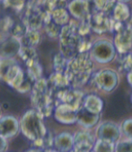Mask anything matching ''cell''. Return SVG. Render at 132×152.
<instances>
[{
	"mask_svg": "<svg viewBox=\"0 0 132 152\" xmlns=\"http://www.w3.org/2000/svg\"><path fill=\"white\" fill-rule=\"evenodd\" d=\"M93 70V58H91L90 51H88L79 53L70 59L65 75L69 80L70 87L77 89L88 82Z\"/></svg>",
	"mask_w": 132,
	"mask_h": 152,
	"instance_id": "6da1fadb",
	"label": "cell"
},
{
	"mask_svg": "<svg viewBox=\"0 0 132 152\" xmlns=\"http://www.w3.org/2000/svg\"><path fill=\"white\" fill-rule=\"evenodd\" d=\"M83 36L78 31V23L70 22L62 27L59 36L60 53L69 60L80 53V46Z\"/></svg>",
	"mask_w": 132,
	"mask_h": 152,
	"instance_id": "7a4b0ae2",
	"label": "cell"
},
{
	"mask_svg": "<svg viewBox=\"0 0 132 152\" xmlns=\"http://www.w3.org/2000/svg\"><path fill=\"white\" fill-rule=\"evenodd\" d=\"M31 103L43 117H48L52 113L56 107L50 93L48 80L42 77L34 82L31 88Z\"/></svg>",
	"mask_w": 132,
	"mask_h": 152,
	"instance_id": "3957f363",
	"label": "cell"
},
{
	"mask_svg": "<svg viewBox=\"0 0 132 152\" xmlns=\"http://www.w3.org/2000/svg\"><path fill=\"white\" fill-rule=\"evenodd\" d=\"M43 116L36 110H29L20 121V130L31 141L43 139L48 131L43 124Z\"/></svg>",
	"mask_w": 132,
	"mask_h": 152,
	"instance_id": "277c9868",
	"label": "cell"
},
{
	"mask_svg": "<svg viewBox=\"0 0 132 152\" xmlns=\"http://www.w3.org/2000/svg\"><path fill=\"white\" fill-rule=\"evenodd\" d=\"M114 46L120 54L132 50V27L129 23L116 22L114 27Z\"/></svg>",
	"mask_w": 132,
	"mask_h": 152,
	"instance_id": "5b68a950",
	"label": "cell"
},
{
	"mask_svg": "<svg viewBox=\"0 0 132 152\" xmlns=\"http://www.w3.org/2000/svg\"><path fill=\"white\" fill-rule=\"evenodd\" d=\"M117 50L114 44L107 40H99L93 43L90 50L91 58L101 64L109 63L116 57Z\"/></svg>",
	"mask_w": 132,
	"mask_h": 152,
	"instance_id": "8992f818",
	"label": "cell"
},
{
	"mask_svg": "<svg viewBox=\"0 0 132 152\" xmlns=\"http://www.w3.org/2000/svg\"><path fill=\"white\" fill-rule=\"evenodd\" d=\"M88 23L92 31L102 34L107 32H113L116 21L109 14L95 11L91 14Z\"/></svg>",
	"mask_w": 132,
	"mask_h": 152,
	"instance_id": "52a82bcc",
	"label": "cell"
},
{
	"mask_svg": "<svg viewBox=\"0 0 132 152\" xmlns=\"http://www.w3.org/2000/svg\"><path fill=\"white\" fill-rule=\"evenodd\" d=\"M94 84L105 92H112L119 84V76L112 69H104L95 75Z\"/></svg>",
	"mask_w": 132,
	"mask_h": 152,
	"instance_id": "ba28073f",
	"label": "cell"
},
{
	"mask_svg": "<svg viewBox=\"0 0 132 152\" xmlns=\"http://www.w3.org/2000/svg\"><path fill=\"white\" fill-rule=\"evenodd\" d=\"M120 127L112 121H104L98 126L96 130V138L99 140H104L116 144L120 137Z\"/></svg>",
	"mask_w": 132,
	"mask_h": 152,
	"instance_id": "9c48e42d",
	"label": "cell"
},
{
	"mask_svg": "<svg viewBox=\"0 0 132 152\" xmlns=\"http://www.w3.org/2000/svg\"><path fill=\"white\" fill-rule=\"evenodd\" d=\"M54 118L62 124L70 125L77 123V111L67 104H61L55 107Z\"/></svg>",
	"mask_w": 132,
	"mask_h": 152,
	"instance_id": "30bf717a",
	"label": "cell"
},
{
	"mask_svg": "<svg viewBox=\"0 0 132 152\" xmlns=\"http://www.w3.org/2000/svg\"><path fill=\"white\" fill-rule=\"evenodd\" d=\"M20 129V124L14 116L0 117V136L4 139L15 137Z\"/></svg>",
	"mask_w": 132,
	"mask_h": 152,
	"instance_id": "8fae6325",
	"label": "cell"
},
{
	"mask_svg": "<svg viewBox=\"0 0 132 152\" xmlns=\"http://www.w3.org/2000/svg\"><path fill=\"white\" fill-rule=\"evenodd\" d=\"M68 7L69 12L80 22L87 21L92 14L88 1H72L69 4Z\"/></svg>",
	"mask_w": 132,
	"mask_h": 152,
	"instance_id": "7c38bea8",
	"label": "cell"
},
{
	"mask_svg": "<svg viewBox=\"0 0 132 152\" xmlns=\"http://www.w3.org/2000/svg\"><path fill=\"white\" fill-rule=\"evenodd\" d=\"M94 144V139L88 132H79L74 136V149L91 152L93 149Z\"/></svg>",
	"mask_w": 132,
	"mask_h": 152,
	"instance_id": "4fadbf2b",
	"label": "cell"
},
{
	"mask_svg": "<svg viewBox=\"0 0 132 152\" xmlns=\"http://www.w3.org/2000/svg\"><path fill=\"white\" fill-rule=\"evenodd\" d=\"M48 85L50 88V96H54L55 94L60 92V91L70 87L69 80L65 74L54 72L50 75V78L48 79Z\"/></svg>",
	"mask_w": 132,
	"mask_h": 152,
	"instance_id": "5bb4252c",
	"label": "cell"
},
{
	"mask_svg": "<svg viewBox=\"0 0 132 152\" xmlns=\"http://www.w3.org/2000/svg\"><path fill=\"white\" fill-rule=\"evenodd\" d=\"M22 47L21 42L14 37L7 38L0 44V58H12L15 55L19 53Z\"/></svg>",
	"mask_w": 132,
	"mask_h": 152,
	"instance_id": "9a60e30c",
	"label": "cell"
},
{
	"mask_svg": "<svg viewBox=\"0 0 132 152\" xmlns=\"http://www.w3.org/2000/svg\"><path fill=\"white\" fill-rule=\"evenodd\" d=\"M53 146L59 152H70L74 148V136L69 132H62L54 138Z\"/></svg>",
	"mask_w": 132,
	"mask_h": 152,
	"instance_id": "2e32d148",
	"label": "cell"
},
{
	"mask_svg": "<svg viewBox=\"0 0 132 152\" xmlns=\"http://www.w3.org/2000/svg\"><path fill=\"white\" fill-rule=\"evenodd\" d=\"M99 120H100V115L93 114L85 109L83 106L77 111V123L84 128L90 129L95 126Z\"/></svg>",
	"mask_w": 132,
	"mask_h": 152,
	"instance_id": "e0dca14e",
	"label": "cell"
},
{
	"mask_svg": "<svg viewBox=\"0 0 132 152\" xmlns=\"http://www.w3.org/2000/svg\"><path fill=\"white\" fill-rule=\"evenodd\" d=\"M85 109L93 114H99L102 113L104 108V101L98 96L95 95H89L85 96L83 105Z\"/></svg>",
	"mask_w": 132,
	"mask_h": 152,
	"instance_id": "ac0fdd59",
	"label": "cell"
},
{
	"mask_svg": "<svg viewBox=\"0 0 132 152\" xmlns=\"http://www.w3.org/2000/svg\"><path fill=\"white\" fill-rule=\"evenodd\" d=\"M131 12L128 6L121 1L117 2L113 12H112V18L118 23H124L130 17Z\"/></svg>",
	"mask_w": 132,
	"mask_h": 152,
	"instance_id": "d6986e66",
	"label": "cell"
},
{
	"mask_svg": "<svg viewBox=\"0 0 132 152\" xmlns=\"http://www.w3.org/2000/svg\"><path fill=\"white\" fill-rule=\"evenodd\" d=\"M52 21L58 25L64 27L68 25L69 22V12L66 8H56L51 12Z\"/></svg>",
	"mask_w": 132,
	"mask_h": 152,
	"instance_id": "ffe728a7",
	"label": "cell"
},
{
	"mask_svg": "<svg viewBox=\"0 0 132 152\" xmlns=\"http://www.w3.org/2000/svg\"><path fill=\"white\" fill-rule=\"evenodd\" d=\"M41 40V35L39 31H34V30H28L25 36L20 41L22 46L34 48L37 44H39Z\"/></svg>",
	"mask_w": 132,
	"mask_h": 152,
	"instance_id": "44dd1931",
	"label": "cell"
},
{
	"mask_svg": "<svg viewBox=\"0 0 132 152\" xmlns=\"http://www.w3.org/2000/svg\"><path fill=\"white\" fill-rule=\"evenodd\" d=\"M18 55L20 58L25 62V64H29L32 61H35L38 60V55L36 52V50L34 48H31V47H25L22 46Z\"/></svg>",
	"mask_w": 132,
	"mask_h": 152,
	"instance_id": "7402d4cb",
	"label": "cell"
},
{
	"mask_svg": "<svg viewBox=\"0 0 132 152\" xmlns=\"http://www.w3.org/2000/svg\"><path fill=\"white\" fill-rule=\"evenodd\" d=\"M27 67V74L30 77V78L35 82L38 79L42 78V68L39 62V59L35 60V61H32L29 64L26 65Z\"/></svg>",
	"mask_w": 132,
	"mask_h": 152,
	"instance_id": "603a6c76",
	"label": "cell"
},
{
	"mask_svg": "<svg viewBox=\"0 0 132 152\" xmlns=\"http://www.w3.org/2000/svg\"><path fill=\"white\" fill-rule=\"evenodd\" d=\"M69 62V60L67 58H65L60 52L57 53L53 58V68H54L55 72L65 74L66 70H67Z\"/></svg>",
	"mask_w": 132,
	"mask_h": 152,
	"instance_id": "cb8c5ba5",
	"label": "cell"
},
{
	"mask_svg": "<svg viewBox=\"0 0 132 152\" xmlns=\"http://www.w3.org/2000/svg\"><path fill=\"white\" fill-rule=\"evenodd\" d=\"M27 32H28L27 26L22 20H20L18 22H15L13 28L11 30V36L21 41L25 36Z\"/></svg>",
	"mask_w": 132,
	"mask_h": 152,
	"instance_id": "d4e9b609",
	"label": "cell"
},
{
	"mask_svg": "<svg viewBox=\"0 0 132 152\" xmlns=\"http://www.w3.org/2000/svg\"><path fill=\"white\" fill-rule=\"evenodd\" d=\"M16 63L17 61L13 58H0V80L4 81L9 69Z\"/></svg>",
	"mask_w": 132,
	"mask_h": 152,
	"instance_id": "484cf974",
	"label": "cell"
},
{
	"mask_svg": "<svg viewBox=\"0 0 132 152\" xmlns=\"http://www.w3.org/2000/svg\"><path fill=\"white\" fill-rule=\"evenodd\" d=\"M119 67L121 70L128 73L132 71V50L124 54H120Z\"/></svg>",
	"mask_w": 132,
	"mask_h": 152,
	"instance_id": "4316f807",
	"label": "cell"
},
{
	"mask_svg": "<svg viewBox=\"0 0 132 152\" xmlns=\"http://www.w3.org/2000/svg\"><path fill=\"white\" fill-rule=\"evenodd\" d=\"M116 4V1H93V6L97 12H102L109 15L113 12Z\"/></svg>",
	"mask_w": 132,
	"mask_h": 152,
	"instance_id": "83f0119b",
	"label": "cell"
},
{
	"mask_svg": "<svg viewBox=\"0 0 132 152\" xmlns=\"http://www.w3.org/2000/svg\"><path fill=\"white\" fill-rule=\"evenodd\" d=\"M115 145L116 144L112 142L97 140L95 141L93 151V152H115Z\"/></svg>",
	"mask_w": 132,
	"mask_h": 152,
	"instance_id": "f1b7e54d",
	"label": "cell"
},
{
	"mask_svg": "<svg viewBox=\"0 0 132 152\" xmlns=\"http://www.w3.org/2000/svg\"><path fill=\"white\" fill-rule=\"evenodd\" d=\"M44 26H45V30H46L47 34L50 38H57V37L60 36L62 27L58 25L57 23H55L52 20L50 23H48L47 24H45Z\"/></svg>",
	"mask_w": 132,
	"mask_h": 152,
	"instance_id": "f546056e",
	"label": "cell"
},
{
	"mask_svg": "<svg viewBox=\"0 0 132 152\" xmlns=\"http://www.w3.org/2000/svg\"><path fill=\"white\" fill-rule=\"evenodd\" d=\"M115 152H132V140L118 141L115 145Z\"/></svg>",
	"mask_w": 132,
	"mask_h": 152,
	"instance_id": "4dcf8cb0",
	"label": "cell"
},
{
	"mask_svg": "<svg viewBox=\"0 0 132 152\" xmlns=\"http://www.w3.org/2000/svg\"><path fill=\"white\" fill-rule=\"evenodd\" d=\"M120 131L128 140H132V118L123 121Z\"/></svg>",
	"mask_w": 132,
	"mask_h": 152,
	"instance_id": "1f68e13d",
	"label": "cell"
},
{
	"mask_svg": "<svg viewBox=\"0 0 132 152\" xmlns=\"http://www.w3.org/2000/svg\"><path fill=\"white\" fill-rule=\"evenodd\" d=\"M7 148V139H4L0 136V152H5Z\"/></svg>",
	"mask_w": 132,
	"mask_h": 152,
	"instance_id": "d6a6232c",
	"label": "cell"
},
{
	"mask_svg": "<svg viewBox=\"0 0 132 152\" xmlns=\"http://www.w3.org/2000/svg\"><path fill=\"white\" fill-rule=\"evenodd\" d=\"M127 79H128V84H129V85L131 86V87H132V71H130V72L128 73V75H127Z\"/></svg>",
	"mask_w": 132,
	"mask_h": 152,
	"instance_id": "836d02e7",
	"label": "cell"
},
{
	"mask_svg": "<svg viewBox=\"0 0 132 152\" xmlns=\"http://www.w3.org/2000/svg\"><path fill=\"white\" fill-rule=\"evenodd\" d=\"M26 152H42V149H40V148H31V149L27 150Z\"/></svg>",
	"mask_w": 132,
	"mask_h": 152,
	"instance_id": "e575fe53",
	"label": "cell"
},
{
	"mask_svg": "<svg viewBox=\"0 0 132 152\" xmlns=\"http://www.w3.org/2000/svg\"><path fill=\"white\" fill-rule=\"evenodd\" d=\"M45 152H59V151H58V150L55 149V148H50V149H46Z\"/></svg>",
	"mask_w": 132,
	"mask_h": 152,
	"instance_id": "d590c367",
	"label": "cell"
},
{
	"mask_svg": "<svg viewBox=\"0 0 132 152\" xmlns=\"http://www.w3.org/2000/svg\"><path fill=\"white\" fill-rule=\"evenodd\" d=\"M131 100H132V96H131Z\"/></svg>",
	"mask_w": 132,
	"mask_h": 152,
	"instance_id": "8d00e7d4",
	"label": "cell"
},
{
	"mask_svg": "<svg viewBox=\"0 0 132 152\" xmlns=\"http://www.w3.org/2000/svg\"><path fill=\"white\" fill-rule=\"evenodd\" d=\"M91 152H93V151H91Z\"/></svg>",
	"mask_w": 132,
	"mask_h": 152,
	"instance_id": "74e56055",
	"label": "cell"
}]
</instances>
